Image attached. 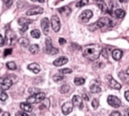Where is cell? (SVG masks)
I'll list each match as a JSON object with an SVG mask.
<instances>
[{"instance_id": "6da1fadb", "label": "cell", "mask_w": 129, "mask_h": 116, "mask_svg": "<svg viewBox=\"0 0 129 116\" xmlns=\"http://www.w3.org/2000/svg\"><path fill=\"white\" fill-rule=\"evenodd\" d=\"M102 49L103 48L99 44H89V45L85 46L83 55L86 59H88L89 61H95L100 56Z\"/></svg>"}, {"instance_id": "7a4b0ae2", "label": "cell", "mask_w": 129, "mask_h": 116, "mask_svg": "<svg viewBox=\"0 0 129 116\" xmlns=\"http://www.w3.org/2000/svg\"><path fill=\"white\" fill-rule=\"evenodd\" d=\"M111 26H113V22L109 17H101L94 25V27H97L102 30H106V29L110 28Z\"/></svg>"}, {"instance_id": "3957f363", "label": "cell", "mask_w": 129, "mask_h": 116, "mask_svg": "<svg viewBox=\"0 0 129 116\" xmlns=\"http://www.w3.org/2000/svg\"><path fill=\"white\" fill-rule=\"evenodd\" d=\"M45 99V94L43 92H38L36 94H33L27 98V102L29 104H35V103H40Z\"/></svg>"}, {"instance_id": "277c9868", "label": "cell", "mask_w": 129, "mask_h": 116, "mask_svg": "<svg viewBox=\"0 0 129 116\" xmlns=\"http://www.w3.org/2000/svg\"><path fill=\"white\" fill-rule=\"evenodd\" d=\"M13 82L12 80L10 79V77H3V78H0V89L5 91V90H8L10 89V87L12 86Z\"/></svg>"}, {"instance_id": "5b68a950", "label": "cell", "mask_w": 129, "mask_h": 116, "mask_svg": "<svg viewBox=\"0 0 129 116\" xmlns=\"http://www.w3.org/2000/svg\"><path fill=\"white\" fill-rule=\"evenodd\" d=\"M15 41H16V34L12 30L7 29L5 33V42L8 45H11V44H14Z\"/></svg>"}, {"instance_id": "8992f818", "label": "cell", "mask_w": 129, "mask_h": 116, "mask_svg": "<svg viewBox=\"0 0 129 116\" xmlns=\"http://www.w3.org/2000/svg\"><path fill=\"white\" fill-rule=\"evenodd\" d=\"M31 23V20L30 19H27L25 17H20L18 19V24L21 25V28H20V32L21 33H24L26 31V29L28 28V25Z\"/></svg>"}, {"instance_id": "52a82bcc", "label": "cell", "mask_w": 129, "mask_h": 116, "mask_svg": "<svg viewBox=\"0 0 129 116\" xmlns=\"http://www.w3.org/2000/svg\"><path fill=\"white\" fill-rule=\"evenodd\" d=\"M92 16H93V12H92L91 10H85V11H83V12L81 13V15L79 16V20H80L81 22H83V23H86V22H88V21L91 19Z\"/></svg>"}, {"instance_id": "ba28073f", "label": "cell", "mask_w": 129, "mask_h": 116, "mask_svg": "<svg viewBox=\"0 0 129 116\" xmlns=\"http://www.w3.org/2000/svg\"><path fill=\"white\" fill-rule=\"evenodd\" d=\"M45 51H46V53H48V54H56L57 53V48H55V47H53L52 46V43H51V40L49 39V38H46V40H45Z\"/></svg>"}, {"instance_id": "9c48e42d", "label": "cell", "mask_w": 129, "mask_h": 116, "mask_svg": "<svg viewBox=\"0 0 129 116\" xmlns=\"http://www.w3.org/2000/svg\"><path fill=\"white\" fill-rule=\"evenodd\" d=\"M50 24H51L52 29L55 32H57L60 29V21H59V18L56 15H52L51 16V18H50Z\"/></svg>"}, {"instance_id": "30bf717a", "label": "cell", "mask_w": 129, "mask_h": 116, "mask_svg": "<svg viewBox=\"0 0 129 116\" xmlns=\"http://www.w3.org/2000/svg\"><path fill=\"white\" fill-rule=\"evenodd\" d=\"M107 101H108L109 105H111V106L114 107V108H118V107L121 106V101H120V99H119L118 97H116V96L110 95V96L108 97Z\"/></svg>"}, {"instance_id": "8fae6325", "label": "cell", "mask_w": 129, "mask_h": 116, "mask_svg": "<svg viewBox=\"0 0 129 116\" xmlns=\"http://www.w3.org/2000/svg\"><path fill=\"white\" fill-rule=\"evenodd\" d=\"M43 12V9L41 7H38V6H33L31 8H29L27 11H26V15L30 16V15H35V14H41Z\"/></svg>"}, {"instance_id": "7c38bea8", "label": "cell", "mask_w": 129, "mask_h": 116, "mask_svg": "<svg viewBox=\"0 0 129 116\" xmlns=\"http://www.w3.org/2000/svg\"><path fill=\"white\" fill-rule=\"evenodd\" d=\"M107 78H108V81H109V86H110L112 89H115V90H120V89H121L122 86H121L114 78H112L111 76H108Z\"/></svg>"}, {"instance_id": "4fadbf2b", "label": "cell", "mask_w": 129, "mask_h": 116, "mask_svg": "<svg viewBox=\"0 0 129 116\" xmlns=\"http://www.w3.org/2000/svg\"><path fill=\"white\" fill-rule=\"evenodd\" d=\"M73 103L72 102H66L63 105H62V107H61V112L64 114V115H68V114H70L71 112H72V110H73Z\"/></svg>"}, {"instance_id": "5bb4252c", "label": "cell", "mask_w": 129, "mask_h": 116, "mask_svg": "<svg viewBox=\"0 0 129 116\" xmlns=\"http://www.w3.org/2000/svg\"><path fill=\"white\" fill-rule=\"evenodd\" d=\"M40 25H41V28H42L43 33L44 34H47L48 33V30H49V21H48V19L47 18H43L41 20Z\"/></svg>"}, {"instance_id": "9a60e30c", "label": "cell", "mask_w": 129, "mask_h": 116, "mask_svg": "<svg viewBox=\"0 0 129 116\" xmlns=\"http://www.w3.org/2000/svg\"><path fill=\"white\" fill-rule=\"evenodd\" d=\"M68 62H69V60H68L67 56H60V57L56 59V60L53 62V65H54L55 67H60V66H63L64 64H67Z\"/></svg>"}, {"instance_id": "2e32d148", "label": "cell", "mask_w": 129, "mask_h": 116, "mask_svg": "<svg viewBox=\"0 0 129 116\" xmlns=\"http://www.w3.org/2000/svg\"><path fill=\"white\" fill-rule=\"evenodd\" d=\"M90 90H91L92 93H100V92H101V87H100L99 82H98V81H94V82L91 84Z\"/></svg>"}, {"instance_id": "e0dca14e", "label": "cell", "mask_w": 129, "mask_h": 116, "mask_svg": "<svg viewBox=\"0 0 129 116\" xmlns=\"http://www.w3.org/2000/svg\"><path fill=\"white\" fill-rule=\"evenodd\" d=\"M72 103L73 105H75L76 107H79V108H83V102H82V98L78 95H75L73 97V100H72Z\"/></svg>"}, {"instance_id": "ac0fdd59", "label": "cell", "mask_w": 129, "mask_h": 116, "mask_svg": "<svg viewBox=\"0 0 129 116\" xmlns=\"http://www.w3.org/2000/svg\"><path fill=\"white\" fill-rule=\"evenodd\" d=\"M94 1H95V3L99 6V8H101L102 11H104V12H108V8H109V6L106 5V3H105L103 0H94Z\"/></svg>"}, {"instance_id": "d6986e66", "label": "cell", "mask_w": 129, "mask_h": 116, "mask_svg": "<svg viewBox=\"0 0 129 116\" xmlns=\"http://www.w3.org/2000/svg\"><path fill=\"white\" fill-rule=\"evenodd\" d=\"M20 108H21V110L23 111V112H31L32 111V106H31V104H29L28 102H23V103H21L20 104Z\"/></svg>"}, {"instance_id": "ffe728a7", "label": "cell", "mask_w": 129, "mask_h": 116, "mask_svg": "<svg viewBox=\"0 0 129 116\" xmlns=\"http://www.w3.org/2000/svg\"><path fill=\"white\" fill-rule=\"evenodd\" d=\"M122 55H123V52H122L121 49H118L117 48V49H114L112 51V56H113V59L115 61H120L121 57H122Z\"/></svg>"}, {"instance_id": "44dd1931", "label": "cell", "mask_w": 129, "mask_h": 116, "mask_svg": "<svg viewBox=\"0 0 129 116\" xmlns=\"http://www.w3.org/2000/svg\"><path fill=\"white\" fill-rule=\"evenodd\" d=\"M28 70H30L32 73L34 74H38L40 72V67L39 65H37L36 63H32L30 65H28Z\"/></svg>"}, {"instance_id": "7402d4cb", "label": "cell", "mask_w": 129, "mask_h": 116, "mask_svg": "<svg viewBox=\"0 0 129 116\" xmlns=\"http://www.w3.org/2000/svg\"><path fill=\"white\" fill-rule=\"evenodd\" d=\"M18 42H19V44H20L21 46H23V47H26V46L29 45V39H28L27 37H21V38L18 40Z\"/></svg>"}, {"instance_id": "603a6c76", "label": "cell", "mask_w": 129, "mask_h": 116, "mask_svg": "<svg viewBox=\"0 0 129 116\" xmlns=\"http://www.w3.org/2000/svg\"><path fill=\"white\" fill-rule=\"evenodd\" d=\"M114 15H115V17H117V18H123V17L125 16V11L122 10V9H116V10L114 11Z\"/></svg>"}, {"instance_id": "cb8c5ba5", "label": "cell", "mask_w": 129, "mask_h": 116, "mask_svg": "<svg viewBox=\"0 0 129 116\" xmlns=\"http://www.w3.org/2000/svg\"><path fill=\"white\" fill-rule=\"evenodd\" d=\"M38 50H39V47H38L37 44H31V45L29 46V51H30L31 53H33V54L37 53Z\"/></svg>"}, {"instance_id": "d4e9b609", "label": "cell", "mask_w": 129, "mask_h": 116, "mask_svg": "<svg viewBox=\"0 0 129 116\" xmlns=\"http://www.w3.org/2000/svg\"><path fill=\"white\" fill-rule=\"evenodd\" d=\"M57 11H58V12H60V13L69 14V13L71 12V8H70L69 6H63V7H60V8H58V9H57Z\"/></svg>"}, {"instance_id": "484cf974", "label": "cell", "mask_w": 129, "mask_h": 116, "mask_svg": "<svg viewBox=\"0 0 129 116\" xmlns=\"http://www.w3.org/2000/svg\"><path fill=\"white\" fill-rule=\"evenodd\" d=\"M74 83H75L77 86H82V85L85 83V79H84V78H81V77L75 78V80H74Z\"/></svg>"}, {"instance_id": "4316f807", "label": "cell", "mask_w": 129, "mask_h": 116, "mask_svg": "<svg viewBox=\"0 0 129 116\" xmlns=\"http://www.w3.org/2000/svg\"><path fill=\"white\" fill-rule=\"evenodd\" d=\"M30 35H31L32 37H34V38H39V37H40V32H39L37 29H32V30L30 31Z\"/></svg>"}, {"instance_id": "83f0119b", "label": "cell", "mask_w": 129, "mask_h": 116, "mask_svg": "<svg viewBox=\"0 0 129 116\" xmlns=\"http://www.w3.org/2000/svg\"><path fill=\"white\" fill-rule=\"evenodd\" d=\"M69 91H70V86H69V85L64 84V85H62V86L60 87V93H62V94H66V93H68Z\"/></svg>"}, {"instance_id": "f1b7e54d", "label": "cell", "mask_w": 129, "mask_h": 116, "mask_svg": "<svg viewBox=\"0 0 129 116\" xmlns=\"http://www.w3.org/2000/svg\"><path fill=\"white\" fill-rule=\"evenodd\" d=\"M7 98H8V96H7V94L5 93V91L0 90V100H1V101H6Z\"/></svg>"}, {"instance_id": "f546056e", "label": "cell", "mask_w": 129, "mask_h": 116, "mask_svg": "<svg viewBox=\"0 0 129 116\" xmlns=\"http://www.w3.org/2000/svg\"><path fill=\"white\" fill-rule=\"evenodd\" d=\"M109 52H110V48H103L102 49V55L105 57V59H108L109 57Z\"/></svg>"}, {"instance_id": "4dcf8cb0", "label": "cell", "mask_w": 129, "mask_h": 116, "mask_svg": "<svg viewBox=\"0 0 129 116\" xmlns=\"http://www.w3.org/2000/svg\"><path fill=\"white\" fill-rule=\"evenodd\" d=\"M6 67H7L9 70H15V69H16V65H15L14 62H8V63L6 64Z\"/></svg>"}, {"instance_id": "1f68e13d", "label": "cell", "mask_w": 129, "mask_h": 116, "mask_svg": "<svg viewBox=\"0 0 129 116\" xmlns=\"http://www.w3.org/2000/svg\"><path fill=\"white\" fill-rule=\"evenodd\" d=\"M52 79H53L54 82H60V81L63 80V76H61V75H54L52 77Z\"/></svg>"}, {"instance_id": "d6a6232c", "label": "cell", "mask_w": 129, "mask_h": 116, "mask_svg": "<svg viewBox=\"0 0 129 116\" xmlns=\"http://www.w3.org/2000/svg\"><path fill=\"white\" fill-rule=\"evenodd\" d=\"M89 3V0H80L78 3H77V7H82V6H84V5H87Z\"/></svg>"}, {"instance_id": "836d02e7", "label": "cell", "mask_w": 129, "mask_h": 116, "mask_svg": "<svg viewBox=\"0 0 129 116\" xmlns=\"http://www.w3.org/2000/svg\"><path fill=\"white\" fill-rule=\"evenodd\" d=\"M92 107L94 109H97L99 107V100L98 99H93V101H92Z\"/></svg>"}, {"instance_id": "e575fe53", "label": "cell", "mask_w": 129, "mask_h": 116, "mask_svg": "<svg viewBox=\"0 0 129 116\" xmlns=\"http://www.w3.org/2000/svg\"><path fill=\"white\" fill-rule=\"evenodd\" d=\"M73 71L71 70V69H69V68H66V69H61V70H59V74H71Z\"/></svg>"}, {"instance_id": "d590c367", "label": "cell", "mask_w": 129, "mask_h": 116, "mask_svg": "<svg viewBox=\"0 0 129 116\" xmlns=\"http://www.w3.org/2000/svg\"><path fill=\"white\" fill-rule=\"evenodd\" d=\"M28 92H29L31 95H33V94L38 93V89H36V88H30V89H28Z\"/></svg>"}, {"instance_id": "8d00e7d4", "label": "cell", "mask_w": 129, "mask_h": 116, "mask_svg": "<svg viewBox=\"0 0 129 116\" xmlns=\"http://www.w3.org/2000/svg\"><path fill=\"white\" fill-rule=\"evenodd\" d=\"M11 52H12V49H11V48H7V49H5V50H4V56L10 54Z\"/></svg>"}, {"instance_id": "74e56055", "label": "cell", "mask_w": 129, "mask_h": 116, "mask_svg": "<svg viewBox=\"0 0 129 116\" xmlns=\"http://www.w3.org/2000/svg\"><path fill=\"white\" fill-rule=\"evenodd\" d=\"M3 2H4V4H5L7 7H9V6L12 4V0H3Z\"/></svg>"}, {"instance_id": "f35d334b", "label": "cell", "mask_w": 129, "mask_h": 116, "mask_svg": "<svg viewBox=\"0 0 129 116\" xmlns=\"http://www.w3.org/2000/svg\"><path fill=\"white\" fill-rule=\"evenodd\" d=\"M110 116H122V115H121V113L118 112V111H113V112L110 114Z\"/></svg>"}, {"instance_id": "ab89813d", "label": "cell", "mask_w": 129, "mask_h": 116, "mask_svg": "<svg viewBox=\"0 0 129 116\" xmlns=\"http://www.w3.org/2000/svg\"><path fill=\"white\" fill-rule=\"evenodd\" d=\"M4 42H5V38L0 34V46H2L4 44Z\"/></svg>"}, {"instance_id": "60d3db41", "label": "cell", "mask_w": 129, "mask_h": 116, "mask_svg": "<svg viewBox=\"0 0 129 116\" xmlns=\"http://www.w3.org/2000/svg\"><path fill=\"white\" fill-rule=\"evenodd\" d=\"M58 42H59L60 45H63V44L66 43V39H64V38H59V39H58Z\"/></svg>"}, {"instance_id": "b9f144b4", "label": "cell", "mask_w": 129, "mask_h": 116, "mask_svg": "<svg viewBox=\"0 0 129 116\" xmlns=\"http://www.w3.org/2000/svg\"><path fill=\"white\" fill-rule=\"evenodd\" d=\"M125 99L129 102V90H127V91L125 92Z\"/></svg>"}, {"instance_id": "7bdbcfd3", "label": "cell", "mask_w": 129, "mask_h": 116, "mask_svg": "<svg viewBox=\"0 0 129 116\" xmlns=\"http://www.w3.org/2000/svg\"><path fill=\"white\" fill-rule=\"evenodd\" d=\"M83 99H84V100H86V101H87V100H89V97H88V95H87L86 93H84V94H83Z\"/></svg>"}, {"instance_id": "ee69618b", "label": "cell", "mask_w": 129, "mask_h": 116, "mask_svg": "<svg viewBox=\"0 0 129 116\" xmlns=\"http://www.w3.org/2000/svg\"><path fill=\"white\" fill-rule=\"evenodd\" d=\"M16 116H26V114H25V113H23V112H17Z\"/></svg>"}, {"instance_id": "f6af8a7d", "label": "cell", "mask_w": 129, "mask_h": 116, "mask_svg": "<svg viewBox=\"0 0 129 116\" xmlns=\"http://www.w3.org/2000/svg\"><path fill=\"white\" fill-rule=\"evenodd\" d=\"M2 116H10V114H9L8 112H4V113L2 114Z\"/></svg>"}, {"instance_id": "bcb514c9", "label": "cell", "mask_w": 129, "mask_h": 116, "mask_svg": "<svg viewBox=\"0 0 129 116\" xmlns=\"http://www.w3.org/2000/svg\"><path fill=\"white\" fill-rule=\"evenodd\" d=\"M125 116H129V109H127L125 111Z\"/></svg>"}, {"instance_id": "7dc6e473", "label": "cell", "mask_w": 129, "mask_h": 116, "mask_svg": "<svg viewBox=\"0 0 129 116\" xmlns=\"http://www.w3.org/2000/svg\"><path fill=\"white\" fill-rule=\"evenodd\" d=\"M32 1H38V2H40V3L44 2V0H32Z\"/></svg>"}, {"instance_id": "c3c4849f", "label": "cell", "mask_w": 129, "mask_h": 116, "mask_svg": "<svg viewBox=\"0 0 129 116\" xmlns=\"http://www.w3.org/2000/svg\"><path fill=\"white\" fill-rule=\"evenodd\" d=\"M126 74H127V75H129V67H128V68H127V70H126Z\"/></svg>"}, {"instance_id": "681fc988", "label": "cell", "mask_w": 129, "mask_h": 116, "mask_svg": "<svg viewBox=\"0 0 129 116\" xmlns=\"http://www.w3.org/2000/svg\"><path fill=\"white\" fill-rule=\"evenodd\" d=\"M119 1H120V2H122V3H124V2H126L127 0H119Z\"/></svg>"}, {"instance_id": "f907efd6", "label": "cell", "mask_w": 129, "mask_h": 116, "mask_svg": "<svg viewBox=\"0 0 129 116\" xmlns=\"http://www.w3.org/2000/svg\"><path fill=\"white\" fill-rule=\"evenodd\" d=\"M0 112H1V109H0Z\"/></svg>"}, {"instance_id": "816d5d0a", "label": "cell", "mask_w": 129, "mask_h": 116, "mask_svg": "<svg viewBox=\"0 0 129 116\" xmlns=\"http://www.w3.org/2000/svg\"><path fill=\"white\" fill-rule=\"evenodd\" d=\"M128 84H129V82H128Z\"/></svg>"}, {"instance_id": "f5cc1de1", "label": "cell", "mask_w": 129, "mask_h": 116, "mask_svg": "<svg viewBox=\"0 0 129 116\" xmlns=\"http://www.w3.org/2000/svg\"><path fill=\"white\" fill-rule=\"evenodd\" d=\"M26 116H28V115H26Z\"/></svg>"}]
</instances>
